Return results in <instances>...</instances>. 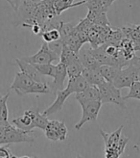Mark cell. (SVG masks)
<instances>
[{"instance_id":"cell-1","label":"cell","mask_w":140,"mask_h":158,"mask_svg":"<svg viewBox=\"0 0 140 158\" xmlns=\"http://www.w3.org/2000/svg\"><path fill=\"white\" fill-rule=\"evenodd\" d=\"M10 88L11 90H14L18 96L28 94H49L52 92L50 85L46 84L45 82H37L21 72L15 74Z\"/></svg>"},{"instance_id":"cell-14","label":"cell","mask_w":140,"mask_h":158,"mask_svg":"<svg viewBox=\"0 0 140 158\" xmlns=\"http://www.w3.org/2000/svg\"><path fill=\"white\" fill-rule=\"evenodd\" d=\"M15 62H17V64L18 65L21 73L27 74L29 77L34 79V80L37 81V82H41V83L44 82L42 75L37 72V69L34 67V65L30 64V63H27L25 61H23L22 59H15Z\"/></svg>"},{"instance_id":"cell-23","label":"cell","mask_w":140,"mask_h":158,"mask_svg":"<svg viewBox=\"0 0 140 158\" xmlns=\"http://www.w3.org/2000/svg\"><path fill=\"white\" fill-rule=\"evenodd\" d=\"M85 5H87L88 11H97V12H105L107 13L108 7L103 0H85Z\"/></svg>"},{"instance_id":"cell-19","label":"cell","mask_w":140,"mask_h":158,"mask_svg":"<svg viewBox=\"0 0 140 158\" xmlns=\"http://www.w3.org/2000/svg\"><path fill=\"white\" fill-rule=\"evenodd\" d=\"M121 69L116 68L113 66H110V65H102L99 68V70L101 74H102L104 80L107 82H111L112 83L114 81V79L117 75L118 72Z\"/></svg>"},{"instance_id":"cell-11","label":"cell","mask_w":140,"mask_h":158,"mask_svg":"<svg viewBox=\"0 0 140 158\" xmlns=\"http://www.w3.org/2000/svg\"><path fill=\"white\" fill-rule=\"evenodd\" d=\"M12 124L21 130L33 131V129L35 128V125L33 122V116L32 113H31V109L26 110L22 116L14 118L12 121Z\"/></svg>"},{"instance_id":"cell-29","label":"cell","mask_w":140,"mask_h":158,"mask_svg":"<svg viewBox=\"0 0 140 158\" xmlns=\"http://www.w3.org/2000/svg\"><path fill=\"white\" fill-rule=\"evenodd\" d=\"M12 156V152H10L8 146L0 147V158H10Z\"/></svg>"},{"instance_id":"cell-4","label":"cell","mask_w":140,"mask_h":158,"mask_svg":"<svg viewBox=\"0 0 140 158\" xmlns=\"http://www.w3.org/2000/svg\"><path fill=\"white\" fill-rule=\"evenodd\" d=\"M35 138L32 135V131H24L13 124L6 126L5 135L1 142V145H10L14 143H30L32 144Z\"/></svg>"},{"instance_id":"cell-15","label":"cell","mask_w":140,"mask_h":158,"mask_svg":"<svg viewBox=\"0 0 140 158\" xmlns=\"http://www.w3.org/2000/svg\"><path fill=\"white\" fill-rule=\"evenodd\" d=\"M51 3L54 11L59 17L61 15V13L68 9L84 5L85 3V0H82L80 2H75V0H51Z\"/></svg>"},{"instance_id":"cell-17","label":"cell","mask_w":140,"mask_h":158,"mask_svg":"<svg viewBox=\"0 0 140 158\" xmlns=\"http://www.w3.org/2000/svg\"><path fill=\"white\" fill-rule=\"evenodd\" d=\"M88 86H89L88 83L83 77V75H79L77 77L68 78V84L66 86V88H68L69 91L72 94H77V93L83 92L84 89H87Z\"/></svg>"},{"instance_id":"cell-2","label":"cell","mask_w":140,"mask_h":158,"mask_svg":"<svg viewBox=\"0 0 140 158\" xmlns=\"http://www.w3.org/2000/svg\"><path fill=\"white\" fill-rule=\"evenodd\" d=\"M100 92V101L104 103H113L122 109H127L125 99L122 97L120 89L116 88L113 83L104 81L97 86Z\"/></svg>"},{"instance_id":"cell-7","label":"cell","mask_w":140,"mask_h":158,"mask_svg":"<svg viewBox=\"0 0 140 158\" xmlns=\"http://www.w3.org/2000/svg\"><path fill=\"white\" fill-rule=\"evenodd\" d=\"M45 136L48 140L57 142V141H64L67 137V127L64 122L59 121H49L47 126L44 129Z\"/></svg>"},{"instance_id":"cell-22","label":"cell","mask_w":140,"mask_h":158,"mask_svg":"<svg viewBox=\"0 0 140 158\" xmlns=\"http://www.w3.org/2000/svg\"><path fill=\"white\" fill-rule=\"evenodd\" d=\"M74 27H75V24L72 22L64 23L63 21H59L57 29L59 30V32H60V40L61 42L65 41V40L72 34Z\"/></svg>"},{"instance_id":"cell-28","label":"cell","mask_w":140,"mask_h":158,"mask_svg":"<svg viewBox=\"0 0 140 158\" xmlns=\"http://www.w3.org/2000/svg\"><path fill=\"white\" fill-rule=\"evenodd\" d=\"M48 45H49V47L54 52H56L58 55H60V56L61 49H63V46H64V44H63V42L60 41V40H58V41H54L52 43H49Z\"/></svg>"},{"instance_id":"cell-18","label":"cell","mask_w":140,"mask_h":158,"mask_svg":"<svg viewBox=\"0 0 140 158\" xmlns=\"http://www.w3.org/2000/svg\"><path fill=\"white\" fill-rule=\"evenodd\" d=\"M93 24L101 26H111V21L107 17V13L97 12V11H88L87 17Z\"/></svg>"},{"instance_id":"cell-30","label":"cell","mask_w":140,"mask_h":158,"mask_svg":"<svg viewBox=\"0 0 140 158\" xmlns=\"http://www.w3.org/2000/svg\"><path fill=\"white\" fill-rule=\"evenodd\" d=\"M6 126H7V125H0V145H1V142H2L3 137H4V135H5Z\"/></svg>"},{"instance_id":"cell-25","label":"cell","mask_w":140,"mask_h":158,"mask_svg":"<svg viewBox=\"0 0 140 158\" xmlns=\"http://www.w3.org/2000/svg\"><path fill=\"white\" fill-rule=\"evenodd\" d=\"M124 38L125 37H124V34L121 29H113L111 34L107 39L106 44H112L115 46H118Z\"/></svg>"},{"instance_id":"cell-8","label":"cell","mask_w":140,"mask_h":158,"mask_svg":"<svg viewBox=\"0 0 140 158\" xmlns=\"http://www.w3.org/2000/svg\"><path fill=\"white\" fill-rule=\"evenodd\" d=\"M56 94H57V98H56L55 101H54L48 108H46L43 111V113H42L46 117L53 115V114H55L57 112H60V110L63 109L65 100L67 99V98L70 96V94H72V93L69 91L68 88H65L64 90L57 91Z\"/></svg>"},{"instance_id":"cell-31","label":"cell","mask_w":140,"mask_h":158,"mask_svg":"<svg viewBox=\"0 0 140 158\" xmlns=\"http://www.w3.org/2000/svg\"><path fill=\"white\" fill-rule=\"evenodd\" d=\"M103 1L108 6V7H111L112 5V3L114 2V0H103Z\"/></svg>"},{"instance_id":"cell-32","label":"cell","mask_w":140,"mask_h":158,"mask_svg":"<svg viewBox=\"0 0 140 158\" xmlns=\"http://www.w3.org/2000/svg\"><path fill=\"white\" fill-rule=\"evenodd\" d=\"M6 1H7L8 3H9V4L14 8V9H15V6H14V2L12 1V0H6Z\"/></svg>"},{"instance_id":"cell-6","label":"cell","mask_w":140,"mask_h":158,"mask_svg":"<svg viewBox=\"0 0 140 158\" xmlns=\"http://www.w3.org/2000/svg\"><path fill=\"white\" fill-rule=\"evenodd\" d=\"M81 106L83 109V116L81 120L75 124L76 130H80L87 123L96 122L101 106H102V102L100 100L88 101L81 103Z\"/></svg>"},{"instance_id":"cell-20","label":"cell","mask_w":140,"mask_h":158,"mask_svg":"<svg viewBox=\"0 0 140 158\" xmlns=\"http://www.w3.org/2000/svg\"><path fill=\"white\" fill-rule=\"evenodd\" d=\"M31 113L33 116V122L35 128H40L41 130H44L47 126V123L49 122L48 118L43 114H41L38 109H31Z\"/></svg>"},{"instance_id":"cell-5","label":"cell","mask_w":140,"mask_h":158,"mask_svg":"<svg viewBox=\"0 0 140 158\" xmlns=\"http://www.w3.org/2000/svg\"><path fill=\"white\" fill-rule=\"evenodd\" d=\"M23 61H25L30 64H51L52 62L59 61L60 62V55L56 52H54L48 45L47 43H43L41 44V49L38 50L36 54L32 56H26L20 58Z\"/></svg>"},{"instance_id":"cell-24","label":"cell","mask_w":140,"mask_h":158,"mask_svg":"<svg viewBox=\"0 0 140 158\" xmlns=\"http://www.w3.org/2000/svg\"><path fill=\"white\" fill-rule=\"evenodd\" d=\"M34 67L42 76H50L54 77L56 72V66L51 64H34Z\"/></svg>"},{"instance_id":"cell-26","label":"cell","mask_w":140,"mask_h":158,"mask_svg":"<svg viewBox=\"0 0 140 158\" xmlns=\"http://www.w3.org/2000/svg\"><path fill=\"white\" fill-rule=\"evenodd\" d=\"M41 37L43 39V41L47 44L52 43L54 41H58L60 38L59 30L56 28H52V29L44 31V32L41 33Z\"/></svg>"},{"instance_id":"cell-27","label":"cell","mask_w":140,"mask_h":158,"mask_svg":"<svg viewBox=\"0 0 140 158\" xmlns=\"http://www.w3.org/2000/svg\"><path fill=\"white\" fill-rule=\"evenodd\" d=\"M139 97H140V81L137 80L131 84V86L130 87V92L126 97H124V99L125 100L129 98L138 99Z\"/></svg>"},{"instance_id":"cell-12","label":"cell","mask_w":140,"mask_h":158,"mask_svg":"<svg viewBox=\"0 0 140 158\" xmlns=\"http://www.w3.org/2000/svg\"><path fill=\"white\" fill-rule=\"evenodd\" d=\"M121 30L124 34V37L131 40L135 52L139 51L140 50V25L128 24L121 28Z\"/></svg>"},{"instance_id":"cell-33","label":"cell","mask_w":140,"mask_h":158,"mask_svg":"<svg viewBox=\"0 0 140 158\" xmlns=\"http://www.w3.org/2000/svg\"><path fill=\"white\" fill-rule=\"evenodd\" d=\"M10 158H18V157H15V156H14V155H13V156H12V157H10Z\"/></svg>"},{"instance_id":"cell-13","label":"cell","mask_w":140,"mask_h":158,"mask_svg":"<svg viewBox=\"0 0 140 158\" xmlns=\"http://www.w3.org/2000/svg\"><path fill=\"white\" fill-rule=\"evenodd\" d=\"M75 98L80 104L84 103V102H88V101L100 100V92L97 86L89 85L88 88L84 89L83 92L77 93Z\"/></svg>"},{"instance_id":"cell-3","label":"cell","mask_w":140,"mask_h":158,"mask_svg":"<svg viewBox=\"0 0 140 158\" xmlns=\"http://www.w3.org/2000/svg\"><path fill=\"white\" fill-rule=\"evenodd\" d=\"M137 80H139V69L135 64H130L119 70L112 83L116 88L121 90L123 88H130L131 84Z\"/></svg>"},{"instance_id":"cell-21","label":"cell","mask_w":140,"mask_h":158,"mask_svg":"<svg viewBox=\"0 0 140 158\" xmlns=\"http://www.w3.org/2000/svg\"><path fill=\"white\" fill-rule=\"evenodd\" d=\"M83 69H84V67H83L79 58L74 60L71 63H69V64L66 66L68 78H73V77H77L79 75H82Z\"/></svg>"},{"instance_id":"cell-9","label":"cell","mask_w":140,"mask_h":158,"mask_svg":"<svg viewBox=\"0 0 140 158\" xmlns=\"http://www.w3.org/2000/svg\"><path fill=\"white\" fill-rule=\"evenodd\" d=\"M78 57H79L84 69H99L102 66V64L93 56L91 47L82 46L78 52Z\"/></svg>"},{"instance_id":"cell-16","label":"cell","mask_w":140,"mask_h":158,"mask_svg":"<svg viewBox=\"0 0 140 158\" xmlns=\"http://www.w3.org/2000/svg\"><path fill=\"white\" fill-rule=\"evenodd\" d=\"M82 75L87 80L88 85L98 86L105 81L99 69H84Z\"/></svg>"},{"instance_id":"cell-34","label":"cell","mask_w":140,"mask_h":158,"mask_svg":"<svg viewBox=\"0 0 140 158\" xmlns=\"http://www.w3.org/2000/svg\"><path fill=\"white\" fill-rule=\"evenodd\" d=\"M138 100H140V97H139V98H138Z\"/></svg>"},{"instance_id":"cell-10","label":"cell","mask_w":140,"mask_h":158,"mask_svg":"<svg viewBox=\"0 0 140 158\" xmlns=\"http://www.w3.org/2000/svg\"><path fill=\"white\" fill-rule=\"evenodd\" d=\"M67 77V70L66 66L64 63L59 62V64L56 66V72L55 75H54V80L50 86L52 92H57L60 90L64 89V81Z\"/></svg>"}]
</instances>
